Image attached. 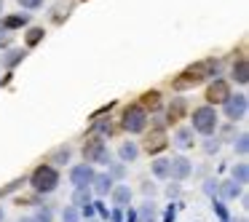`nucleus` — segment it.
Returning <instances> with one entry per match:
<instances>
[{
  "label": "nucleus",
  "instance_id": "1",
  "mask_svg": "<svg viewBox=\"0 0 249 222\" xmlns=\"http://www.w3.org/2000/svg\"><path fill=\"white\" fill-rule=\"evenodd\" d=\"M59 182H62L59 169L49 166V163H40V166H35L33 174H30V188H33L38 195H51L56 188H59Z\"/></svg>",
  "mask_w": 249,
  "mask_h": 222
},
{
  "label": "nucleus",
  "instance_id": "2",
  "mask_svg": "<svg viewBox=\"0 0 249 222\" xmlns=\"http://www.w3.org/2000/svg\"><path fill=\"white\" fill-rule=\"evenodd\" d=\"M190 129H193V134H201V137L217 134V129H220V113H217V107H209V104L196 107L193 115H190Z\"/></svg>",
  "mask_w": 249,
  "mask_h": 222
},
{
  "label": "nucleus",
  "instance_id": "3",
  "mask_svg": "<svg viewBox=\"0 0 249 222\" xmlns=\"http://www.w3.org/2000/svg\"><path fill=\"white\" fill-rule=\"evenodd\" d=\"M217 75V62L206 59V62H198L196 67H188V70L182 72V75L174 81V88H190V86H198V83H204L206 78Z\"/></svg>",
  "mask_w": 249,
  "mask_h": 222
},
{
  "label": "nucleus",
  "instance_id": "4",
  "mask_svg": "<svg viewBox=\"0 0 249 222\" xmlns=\"http://www.w3.org/2000/svg\"><path fill=\"white\" fill-rule=\"evenodd\" d=\"M147 123H150V113L140 104H129L121 115V129L126 134H142V131H147Z\"/></svg>",
  "mask_w": 249,
  "mask_h": 222
},
{
  "label": "nucleus",
  "instance_id": "5",
  "mask_svg": "<svg viewBox=\"0 0 249 222\" xmlns=\"http://www.w3.org/2000/svg\"><path fill=\"white\" fill-rule=\"evenodd\" d=\"M110 161H113V153L107 150L105 139L94 137V139H89L83 145V163H91L97 169V166H110Z\"/></svg>",
  "mask_w": 249,
  "mask_h": 222
},
{
  "label": "nucleus",
  "instance_id": "6",
  "mask_svg": "<svg viewBox=\"0 0 249 222\" xmlns=\"http://www.w3.org/2000/svg\"><path fill=\"white\" fill-rule=\"evenodd\" d=\"M222 113H225V118L231 120V123H236V120H244L249 113V99L247 94H231V97L222 102Z\"/></svg>",
  "mask_w": 249,
  "mask_h": 222
},
{
  "label": "nucleus",
  "instance_id": "7",
  "mask_svg": "<svg viewBox=\"0 0 249 222\" xmlns=\"http://www.w3.org/2000/svg\"><path fill=\"white\" fill-rule=\"evenodd\" d=\"M94 177H97V169H94L91 163H75V166L67 171V179H70L72 190H86V188H91Z\"/></svg>",
  "mask_w": 249,
  "mask_h": 222
},
{
  "label": "nucleus",
  "instance_id": "8",
  "mask_svg": "<svg viewBox=\"0 0 249 222\" xmlns=\"http://www.w3.org/2000/svg\"><path fill=\"white\" fill-rule=\"evenodd\" d=\"M228 97H231V83L222 81V78H214V81L209 83V88H206V104H209V107H217V104H222Z\"/></svg>",
  "mask_w": 249,
  "mask_h": 222
},
{
  "label": "nucleus",
  "instance_id": "9",
  "mask_svg": "<svg viewBox=\"0 0 249 222\" xmlns=\"http://www.w3.org/2000/svg\"><path fill=\"white\" fill-rule=\"evenodd\" d=\"M190 174H193V161H188L185 155H172L169 158V179L185 182Z\"/></svg>",
  "mask_w": 249,
  "mask_h": 222
},
{
  "label": "nucleus",
  "instance_id": "10",
  "mask_svg": "<svg viewBox=\"0 0 249 222\" xmlns=\"http://www.w3.org/2000/svg\"><path fill=\"white\" fill-rule=\"evenodd\" d=\"M166 145H169L166 131H161V129L150 131V134L145 137V153H147V155H158V153H161Z\"/></svg>",
  "mask_w": 249,
  "mask_h": 222
},
{
  "label": "nucleus",
  "instance_id": "11",
  "mask_svg": "<svg viewBox=\"0 0 249 222\" xmlns=\"http://www.w3.org/2000/svg\"><path fill=\"white\" fill-rule=\"evenodd\" d=\"M172 145L177 147V150H190V147L196 145L193 129H190V126H179V129L174 131V137H172Z\"/></svg>",
  "mask_w": 249,
  "mask_h": 222
},
{
  "label": "nucleus",
  "instance_id": "12",
  "mask_svg": "<svg viewBox=\"0 0 249 222\" xmlns=\"http://www.w3.org/2000/svg\"><path fill=\"white\" fill-rule=\"evenodd\" d=\"M24 56H27V49H6L3 51V56H0V67L3 70H14L17 65H22L24 62Z\"/></svg>",
  "mask_w": 249,
  "mask_h": 222
},
{
  "label": "nucleus",
  "instance_id": "13",
  "mask_svg": "<svg viewBox=\"0 0 249 222\" xmlns=\"http://www.w3.org/2000/svg\"><path fill=\"white\" fill-rule=\"evenodd\" d=\"M110 198H113V206H115V209H126V206H131L134 193H131L129 185H115V188L110 190Z\"/></svg>",
  "mask_w": 249,
  "mask_h": 222
},
{
  "label": "nucleus",
  "instance_id": "14",
  "mask_svg": "<svg viewBox=\"0 0 249 222\" xmlns=\"http://www.w3.org/2000/svg\"><path fill=\"white\" fill-rule=\"evenodd\" d=\"M113 188H115V182L110 179V174L107 171H102V174L97 171V177H94V182H91V188H89V190H91L94 195H99V198H105V195H110V190H113Z\"/></svg>",
  "mask_w": 249,
  "mask_h": 222
},
{
  "label": "nucleus",
  "instance_id": "15",
  "mask_svg": "<svg viewBox=\"0 0 249 222\" xmlns=\"http://www.w3.org/2000/svg\"><path fill=\"white\" fill-rule=\"evenodd\" d=\"M241 185H236L233 179H225V182H217V195L220 198H225V201H236V198H241Z\"/></svg>",
  "mask_w": 249,
  "mask_h": 222
},
{
  "label": "nucleus",
  "instance_id": "16",
  "mask_svg": "<svg viewBox=\"0 0 249 222\" xmlns=\"http://www.w3.org/2000/svg\"><path fill=\"white\" fill-rule=\"evenodd\" d=\"M140 153H142V147L137 145V142H121V145H118L121 163H134L137 158H140Z\"/></svg>",
  "mask_w": 249,
  "mask_h": 222
},
{
  "label": "nucleus",
  "instance_id": "17",
  "mask_svg": "<svg viewBox=\"0 0 249 222\" xmlns=\"http://www.w3.org/2000/svg\"><path fill=\"white\" fill-rule=\"evenodd\" d=\"M231 78L238 83V86H247V83H249V62L244 59V56L233 62V67H231Z\"/></svg>",
  "mask_w": 249,
  "mask_h": 222
},
{
  "label": "nucleus",
  "instance_id": "18",
  "mask_svg": "<svg viewBox=\"0 0 249 222\" xmlns=\"http://www.w3.org/2000/svg\"><path fill=\"white\" fill-rule=\"evenodd\" d=\"M158 220V206L153 198H145L140 204V211H137V222H156Z\"/></svg>",
  "mask_w": 249,
  "mask_h": 222
},
{
  "label": "nucleus",
  "instance_id": "19",
  "mask_svg": "<svg viewBox=\"0 0 249 222\" xmlns=\"http://www.w3.org/2000/svg\"><path fill=\"white\" fill-rule=\"evenodd\" d=\"M0 24H3L8 33H14V30H19V27H27L30 14H8V17H0Z\"/></svg>",
  "mask_w": 249,
  "mask_h": 222
},
{
  "label": "nucleus",
  "instance_id": "20",
  "mask_svg": "<svg viewBox=\"0 0 249 222\" xmlns=\"http://www.w3.org/2000/svg\"><path fill=\"white\" fill-rule=\"evenodd\" d=\"M70 158H72V150H70V147H56V150L54 153H51V155H49V166H65V163H70Z\"/></svg>",
  "mask_w": 249,
  "mask_h": 222
},
{
  "label": "nucleus",
  "instance_id": "21",
  "mask_svg": "<svg viewBox=\"0 0 249 222\" xmlns=\"http://www.w3.org/2000/svg\"><path fill=\"white\" fill-rule=\"evenodd\" d=\"M231 179L236 185H247L249 182V166H247V161H241V163H233V169H231Z\"/></svg>",
  "mask_w": 249,
  "mask_h": 222
},
{
  "label": "nucleus",
  "instance_id": "22",
  "mask_svg": "<svg viewBox=\"0 0 249 222\" xmlns=\"http://www.w3.org/2000/svg\"><path fill=\"white\" fill-rule=\"evenodd\" d=\"M185 107H188V104H185V99H179V97H177V99H172V104L166 107V120H169V123H174V120L182 118Z\"/></svg>",
  "mask_w": 249,
  "mask_h": 222
},
{
  "label": "nucleus",
  "instance_id": "23",
  "mask_svg": "<svg viewBox=\"0 0 249 222\" xmlns=\"http://www.w3.org/2000/svg\"><path fill=\"white\" fill-rule=\"evenodd\" d=\"M150 171L156 179H169V158H156V161H150Z\"/></svg>",
  "mask_w": 249,
  "mask_h": 222
},
{
  "label": "nucleus",
  "instance_id": "24",
  "mask_svg": "<svg viewBox=\"0 0 249 222\" xmlns=\"http://www.w3.org/2000/svg\"><path fill=\"white\" fill-rule=\"evenodd\" d=\"M43 38H46V30L43 27H30L27 33H24V46H27V49H35Z\"/></svg>",
  "mask_w": 249,
  "mask_h": 222
},
{
  "label": "nucleus",
  "instance_id": "25",
  "mask_svg": "<svg viewBox=\"0 0 249 222\" xmlns=\"http://www.w3.org/2000/svg\"><path fill=\"white\" fill-rule=\"evenodd\" d=\"M140 107L158 110V107H161V94H158V91H145V94H142V104H140Z\"/></svg>",
  "mask_w": 249,
  "mask_h": 222
},
{
  "label": "nucleus",
  "instance_id": "26",
  "mask_svg": "<svg viewBox=\"0 0 249 222\" xmlns=\"http://www.w3.org/2000/svg\"><path fill=\"white\" fill-rule=\"evenodd\" d=\"M233 150H236V155L247 158V153H249V134L247 131H241V134L233 139Z\"/></svg>",
  "mask_w": 249,
  "mask_h": 222
},
{
  "label": "nucleus",
  "instance_id": "27",
  "mask_svg": "<svg viewBox=\"0 0 249 222\" xmlns=\"http://www.w3.org/2000/svg\"><path fill=\"white\" fill-rule=\"evenodd\" d=\"M30 220L33 222H54V209H51V206H38Z\"/></svg>",
  "mask_w": 249,
  "mask_h": 222
},
{
  "label": "nucleus",
  "instance_id": "28",
  "mask_svg": "<svg viewBox=\"0 0 249 222\" xmlns=\"http://www.w3.org/2000/svg\"><path fill=\"white\" fill-rule=\"evenodd\" d=\"M91 131H94V134H99V139H102V137H107L110 131H113V123H110V118H99V120H94Z\"/></svg>",
  "mask_w": 249,
  "mask_h": 222
},
{
  "label": "nucleus",
  "instance_id": "29",
  "mask_svg": "<svg viewBox=\"0 0 249 222\" xmlns=\"http://www.w3.org/2000/svg\"><path fill=\"white\" fill-rule=\"evenodd\" d=\"M59 220L62 222H81V211L75 209V206H65V209H62V214H59Z\"/></svg>",
  "mask_w": 249,
  "mask_h": 222
},
{
  "label": "nucleus",
  "instance_id": "30",
  "mask_svg": "<svg viewBox=\"0 0 249 222\" xmlns=\"http://www.w3.org/2000/svg\"><path fill=\"white\" fill-rule=\"evenodd\" d=\"M107 174H110V179H113V182H115V179H124L126 177V166H124V163H110Z\"/></svg>",
  "mask_w": 249,
  "mask_h": 222
},
{
  "label": "nucleus",
  "instance_id": "31",
  "mask_svg": "<svg viewBox=\"0 0 249 222\" xmlns=\"http://www.w3.org/2000/svg\"><path fill=\"white\" fill-rule=\"evenodd\" d=\"M201 147H204V153H206V155H212V153H217V150H220V139H217V137H206V139H204V145H201Z\"/></svg>",
  "mask_w": 249,
  "mask_h": 222
},
{
  "label": "nucleus",
  "instance_id": "32",
  "mask_svg": "<svg viewBox=\"0 0 249 222\" xmlns=\"http://www.w3.org/2000/svg\"><path fill=\"white\" fill-rule=\"evenodd\" d=\"M19 8H24V11H38V8H43L46 0H17Z\"/></svg>",
  "mask_w": 249,
  "mask_h": 222
},
{
  "label": "nucleus",
  "instance_id": "33",
  "mask_svg": "<svg viewBox=\"0 0 249 222\" xmlns=\"http://www.w3.org/2000/svg\"><path fill=\"white\" fill-rule=\"evenodd\" d=\"M11 43H14V35L8 33V30L3 27V24H0V49H3V51L11 49Z\"/></svg>",
  "mask_w": 249,
  "mask_h": 222
},
{
  "label": "nucleus",
  "instance_id": "34",
  "mask_svg": "<svg viewBox=\"0 0 249 222\" xmlns=\"http://www.w3.org/2000/svg\"><path fill=\"white\" fill-rule=\"evenodd\" d=\"M22 185H24V179H17V182H11L8 188H3V190H0V198H3V195H8V193H14V190H19Z\"/></svg>",
  "mask_w": 249,
  "mask_h": 222
},
{
  "label": "nucleus",
  "instance_id": "35",
  "mask_svg": "<svg viewBox=\"0 0 249 222\" xmlns=\"http://www.w3.org/2000/svg\"><path fill=\"white\" fill-rule=\"evenodd\" d=\"M140 190H142V193H145V195H150V198H153L158 188H156V185H153V182H142V188H140Z\"/></svg>",
  "mask_w": 249,
  "mask_h": 222
},
{
  "label": "nucleus",
  "instance_id": "36",
  "mask_svg": "<svg viewBox=\"0 0 249 222\" xmlns=\"http://www.w3.org/2000/svg\"><path fill=\"white\" fill-rule=\"evenodd\" d=\"M204 193H217V182H214V179H206V182H204Z\"/></svg>",
  "mask_w": 249,
  "mask_h": 222
},
{
  "label": "nucleus",
  "instance_id": "37",
  "mask_svg": "<svg viewBox=\"0 0 249 222\" xmlns=\"http://www.w3.org/2000/svg\"><path fill=\"white\" fill-rule=\"evenodd\" d=\"M166 195H169V198H177V195H179V182L169 185V188H166Z\"/></svg>",
  "mask_w": 249,
  "mask_h": 222
},
{
  "label": "nucleus",
  "instance_id": "38",
  "mask_svg": "<svg viewBox=\"0 0 249 222\" xmlns=\"http://www.w3.org/2000/svg\"><path fill=\"white\" fill-rule=\"evenodd\" d=\"M0 222H6V209L0 206Z\"/></svg>",
  "mask_w": 249,
  "mask_h": 222
},
{
  "label": "nucleus",
  "instance_id": "39",
  "mask_svg": "<svg viewBox=\"0 0 249 222\" xmlns=\"http://www.w3.org/2000/svg\"><path fill=\"white\" fill-rule=\"evenodd\" d=\"M3 8H6V0H0V17H3Z\"/></svg>",
  "mask_w": 249,
  "mask_h": 222
},
{
  "label": "nucleus",
  "instance_id": "40",
  "mask_svg": "<svg viewBox=\"0 0 249 222\" xmlns=\"http://www.w3.org/2000/svg\"><path fill=\"white\" fill-rule=\"evenodd\" d=\"M17 222H33V220H30V217H19Z\"/></svg>",
  "mask_w": 249,
  "mask_h": 222
},
{
  "label": "nucleus",
  "instance_id": "41",
  "mask_svg": "<svg viewBox=\"0 0 249 222\" xmlns=\"http://www.w3.org/2000/svg\"><path fill=\"white\" fill-rule=\"evenodd\" d=\"M86 222H102V220H86Z\"/></svg>",
  "mask_w": 249,
  "mask_h": 222
},
{
  "label": "nucleus",
  "instance_id": "42",
  "mask_svg": "<svg viewBox=\"0 0 249 222\" xmlns=\"http://www.w3.org/2000/svg\"><path fill=\"white\" fill-rule=\"evenodd\" d=\"M238 222H247V220H238Z\"/></svg>",
  "mask_w": 249,
  "mask_h": 222
}]
</instances>
